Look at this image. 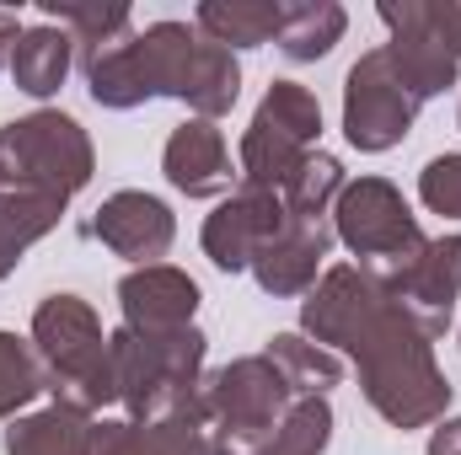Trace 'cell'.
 Returning a JSON list of instances; mask_svg holds the SVG:
<instances>
[{
    "label": "cell",
    "instance_id": "28",
    "mask_svg": "<svg viewBox=\"0 0 461 455\" xmlns=\"http://www.w3.org/2000/svg\"><path fill=\"white\" fill-rule=\"evenodd\" d=\"M419 199H424V210L461 220V156H435L419 172Z\"/></svg>",
    "mask_w": 461,
    "mask_h": 455
},
{
    "label": "cell",
    "instance_id": "3",
    "mask_svg": "<svg viewBox=\"0 0 461 455\" xmlns=\"http://www.w3.org/2000/svg\"><path fill=\"white\" fill-rule=\"evenodd\" d=\"M32 348H38L43 386L54 391V402L86 418L118 402L113 343L103 338V322L81 295H49L32 311Z\"/></svg>",
    "mask_w": 461,
    "mask_h": 455
},
{
    "label": "cell",
    "instance_id": "31",
    "mask_svg": "<svg viewBox=\"0 0 461 455\" xmlns=\"http://www.w3.org/2000/svg\"><path fill=\"white\" fill-rule=\"evenodd\" d=\"M429 455H461V418H446L429 434Z\"/></svg>",
    "mask_w": 461,
    "mask_h": 455
},
{
    "label": "cell",
    "instance_id": "27",
    "mask_svg": "<svg viewBox=\"0 0 461 455\" xmlns=\"http://www.w3.org/2000/svg\"><path fill=\"white\" fill-rule=\"evenodd\" d=\"M43 386V364H38V348L32 338H16V333H0V418H16Z\"/></svg>",
    "mask_w": 461,
    "mask_h": 455
},
{
    "label": "cell",
    "instance_id": "7",
    "mask_svg": "<svg viewBox=\"0 0 461 455\" xmlns=\"http://www.w3.org/2000/svg\"><path fill=\"white\" fill-rule=\"evenodd\" d=\"M333 236L359 257V268L386 284L392 273H402L419 252H424V230L413 220V210L402 204V193L386 177H359L344 183L339 204H333Z\"/></svg>",
    "mask_w": 461,
    "mask_h": 455
},
{
    "label": "cell",
    "instance_id": "10",
    "mask_svg": "<svg viewBox=\"0 0 461 455\" xmlns=\"http://www.w3.org/2000/svg\"><path fill=\"white\" fill-rule=\"evenodd\" d=\"M381 22H386V32H392L386 59H392L397 81H402L419 103H429V97H440L446 86H456L461 59L451 54V43L440 38V27H435V16H429V0H402V5L386 0V5H381Z\"/></svg>",
    "mask_w": 461,
    "mask_h": 455
},
{
    "label": "cell",
    "instance_id": "12",
    "mask_svg": "<svg viewBox=\"0 0 461 455\" xmlns=\"http://www.w3.org/2000/svg\"><path fill=\"white\" fill-rule=\"evenodd\" d=\"M285 230V204L279 193H263V188H236L226 204L204 220V257L226 273L252 268V257Z\"/></svg>",
    "mask_w": 461,
    "mask_h": 455
},
{
    "label": "cell",
    "instance_id": "9",
    "mask_svg": "<svg viewBox=\"0 0 461 455\" xmlns=\"http://www.w3.org/2000/svg\"><path fill=\"white\" fill-rule=\"evenodd\" d=\"M413 118H419V97L397 81L386 49L359 54L354 70H348V81H344V134H348V145L365 150V156H381V150H392V145L408 139Z\"/></svg>",
    "mask_w": 461,
    "mask_h": 455
},
{
    "label": "cell",
    "instance_id": "13",
    "mask_svg": "<svg viewBox=\"0 0 461 455\" xmlns=\"http://www.w3.org/2000/svg\"><path fill=\"white\" fill-rule=\"evenodd\" d=\"M118 306H123V327L140 338L183 333V327H194L199 284L172 263H150V268H134L118 279Z\"/></svg>",
    "mask_w": 461,
    "mask_h": 455
},
{
    "label": "cell",
    "instance_id": "29",
    "mask_svg": "<svg viewBox=\"0 0 461 455\" xmlns=\"http://www.w3.org/2000/svg\"><path fill=\"white\" fill-rule=\"evenodd\" d=\"M429 16H435L440 38L451 43V54L461 59V0H429Z\"/></svg>",
    "mask_w": 461,
    "mask_h": 455
},
{
    "label": "cell",
    "instance_id": "24",
    "mask_svg": "<svg viewBox=\"0 0 461 455\" xmlns=\"http://www.w3.org/2000/svg\"><path fill=\"white\" fill-rule=\"evenodd\" d=\"M339 193H344V161L328 156V150H312L295 166V177L279 188V204H285L290 220H328V210L339 204Z\"/></svg>",
    "mask_w": 461,
    "mask_h": 455
},
{
    "label": "cell",
    "instance_id": "32",
    "mask_svg": "<svg viewBox=\"0 0 461 455\" xmlns=\"http://www.w3.org/2000/svg\"><path fill=\"white\" fill-rule=\"evenodd\" d=\"M456 123H461V108H456Z\"/></svg>",
    "mask_w": 461,
    "mask_h": 455
},
{
    "label": "cell",
    "instance_id": "14",
    "mask_svg": "<svg viewBox=\"0 0 461 455\" xmlns=\"http://www.w3.org/2000/svg\"><path fill=\"white\" fill-rule=\"evenodd\" d=\"M92 236H97L108 252L140 263V268H150V263L167 257V246H172V236H177V220H172V210H167L156 193L123 188L113 199H103V210H97V220H92Z\"/></svg>",
    "mask_w": 461,
    "mask_h": 455
},
{
    "label": "cell",
    "instance_id": "4",
    "mask_svg": "<svg viewBox=\"0 0 461 455\" xmlns=\"http://www.w3.org/2000/svg\"><path fill=\"white\" fill-rule=\"evenodd\" d=\"M113 375H118V402L134 424H156L172 413H194L199 407V386H204V333L183 327V333H161V338H140L129 327H118L113 338Z\"/></svg>",
    "mask_w": 461,
    "mask_h": 455
},
{
    "label": "cell",
    "instance_id": "19",
    "mask_svg": "<svg viewBox=\"0 0 461 455\" xmlns=\"http://www.w3.org/2000/svg\"><path fill=\"white\" fill-rule=\"evenodd\" d=\"M70 65H76V38H70L65 27L43 22V27H27V32H22V43H16V54H11V81H16V92H27V97H54V92L65 86Z\"/></svg>",
    "mask_w": 461,
    "mask_h": 455
},
{
    "label": "cell",
    "instance_id": "25",
    "mask_svg": "<svg viewBox=\"0 0 461 455\" xmlns=\"http://www.w3.org/2000/svg\"><path fill=\"white\" fill-rule=\"evenodd\" d=\"M43 16L76 38L81 59H92V54H103V49L123 43L129 27H134L129 5H59V0H43Z\"/></svg>",
    "mask_w": 461,
    "mask_h": 455
},
{
    "label": "cell",
    "instance_id": "22",
    "mask_svg": "<svg viewBox=\"0 0 461 455\" xmlns=\"http://www.w3.org/2000/svg\"><path fill=\"white\" fill-rule=\"evenodd\" d=\"M263 353L274 359V370L285 375V386H290L295 397H328V391L344 380V359H339L333 348H322V343L301 338V333H279V338H268Z\"/></svg>",
    "mask_w": 461,
    "mask_h": 455
},
{
    "label": "cell",
    "instance_id": "26",
    "mask_svg": "<svg viewBox=\"0 0 461 455\" xmlns=\"http://www.w3.org/2000/svg\"><path fill=\"white\" fill-rule=\"evenodd\" d=\"M333 440V407L328 397H295V407L285 413L279 434L258 455H322Z\"/></svg>",
    "mask_w": 461,
    "mask_h": 455
},
{
    "label": "cell",
    "instance_id": "8",
    "mask_svg": "<svg viewBox=\"0 0 461 455\" xmlns=\"http://www.w3.org/2000/svg\"><path fill=\"white\" fill-rule=\"evenodd\" d=\"M322 134V103L301 81H274L241 134V188L279 193Z\"/></svg>",
    "mask_w": 461,
    "mask_h": 455
},
{
    "label": "cell",
    "instance_id": "30",
    "mask_svg": "<svg viewBox=\"0 0 461 455\" xmlns=\"http://www.w3.org/2000/svg\"><path fill=\"white\" fill-rule=\"evenodd\" d=\"M22 22L11 16V11H0V70H11V54H16V43H22Z\"/></svg>",
    "mask_w": 461,
    "mask_h": 455
},
{
    "label": "cell",
    "instance_id": "21",
    "mask_svg": "<svg viewBox=\"0 0 461 455\" xmlns=\"http://www.w3.org/2000/svg\"><path fill=\"white\" fill-rule=\"evenodd\" d=\"M59 215H65V199H54V193L0 188V279L22 263V252L32 241H43L49 230L59 226Z\"/></svg>",
    "mask_w": 461,
    "mask_h": 455
},
{
    "label": "cell",
    "instance_id": "6",
    "mask_svg": "<svg viewBox=\"0 0 461 455\" xmlns=\"http://www.w3.org/2000/svg\"><path fill=\"white\" fill-rule=\"evenodd\" d=\"M97 172L92 139L70 113H27L0 129V188L16 193H54V199H76Z\"/></svg>",
    "mask_w": 461,
    "mask_h": 455
},
{
    "label": "cell",
    "instance_id": "16",
    "mask_svg": "<svg viewBox=\"0 0 461 455\" xmlns=\"http://www.w3.org/2000/svg\"><path fill=\"white\" fill-rule=\"evenodd\" d=\"M328 252H333V226H328V220H290V215H285V230L252 257V279H258L268 295H279V300L312 295Z\"/></svg>",
    "mask_w": 461,
    "mask_h": 455
},
{
    "label": "cell",
    "instance_id": "17",
    "mask_svg": "<svg viewBox=\"0 0 461 455\" xmlns=\"http://www.w3.org/2000/svg\"><path fill=\"white\" fill-rule=\"evenodd\" d=\"M92 455H210L204 407L172 413V418H156V424H134V418L97 424L92 429Z\"/></svg>",
    "mask_w": 461,
    "mask_h": 455
},
{
    "label": "cell",
    "instance_id": "23",
    "mask_svg": "<svg viewBox=\"0 0 461 455\" xmlns=\"http://www.w3.org/2000/svg\"><path fill=\"white\" fill-rule=\"evenodd\" d=\"M348 11L333 0H301V5H285V27H279V54L295 59V65H312L322 54H333V43L344 38Z\"/></svg>",
    "mask_w": 461,
    "mask_h": 455
},
{
    "label": "cell",
    "instance_id": "1",
    "mask_svg": "<svg viewBox=\"0 0 461 455\" xmlns=\"http://www.w3.org/2000/svg\"><path fill=\"white\" fill-rule=\"evenodd\" d=\"M301 327L312 343L344 348L354 359L365 402L392 429H424L446 418L451 380L435 364V338H424V327L365 268H328L301 300Z\"/></svg>",
    "mask_w": 461,
    "mask_h": 455
},
{
    "label": "cell",
    "instance_id": "11",
    "mask_svg": "<svg viewBox=\"0 0 461 455\" xmlns=\"http://www.w3.org/2000/svg\"><path fill=\"white\" fill-rule=\"evenodd\" d=\"M381 290L424 327V338H440L451 327V311H456V295H461V236L424 241V252L402 273H392Z\"/></svg>",
    "mask_w": 461,
    "mask_h": 455
},
{
    "label": "cell",
    "instance_id": "2",
    "mask_svg": "<svg viewBox=\"0 0 461 455\" xmlns=\"http://www.w3.org/2000/svg\"><path fill=\"white\" fill-rule=\"evenodd\" d=\"M86 92L97 108L129 113L150 97H177L194 118H226L241 97V65L236 54L204 38L188 22H150L145 32H129L123 43L81 59Z\"/></svg>",
    "mask_w": 461,
    "mask_h": 455
},
{
    "label": "cell",
    "instance_id": "20",
    "mask_svg": "<svg viewBox=\"0 0 461 455\" xmlns=\"http://www.w3.org/2000/svg\"><path fill=\"white\" fill-rule=\"evenodd\" d=\"M92 418L54 402L43 413H27L5 429V455H92Z\"/></svg>",
    "mask_w": 461,
    "mask_h": 455
},
{
    "label": "cell",
    "instance_id": "18",
    "mask_svg": "<svg viewBox=\"0 0 461 455\" xmlns=\"http://www.w3.org/2000/svg\"><path fill=\"white\" fill-rule=\"evenodd\" d=\"M194 27L221 49H263L285 27V0H204L194 11Z\"/></svg>",
    "mask_w": 461,
    "mask_h": 455
},
{
    "label": "cell",
    "instance_id": "15",
    "mask_svg": "<svg viewBox=\"0 0 461 455\" xmlns=\"http://www.w3.org/2000/svg\"><path fill=\"white\" fill-rule=\"evenodd\" d=\"M161 172L177 193L188 199H226L230 183L241 177L230 166V150H226V134L210 123V118H188L183 129H172L167 150H161Z\"/></svg>",
    "mask_w": 461,
    "mask_h": 455
},
{
    "label": "cell",
    "instance_id": "5",
    "mask_svg": "<svg viewBox=\"0 0 461 455\" xmlns=\"http://www.w3.org/2000/svg\"><path fill=\"white\" fill-rule=\"evenodd\" d=\"M204 429H210V455H258L295 407V391L274 370L268 353L230 359L199 386Z\"/></svg>",
    "mask_w": 461,
    "mask_h": 455
}]
</instances>
